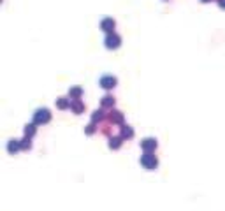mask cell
Wrapping results in <instances>:
<instances>
[{"label":"cell","instance_id":"1","mask_svg":"<svg viewBox=\"0 0 225 211\" xmlns=\"http://www.w3.org/2000/svg\"><path fill=\"white\" fill-rule=\"evenodd\" d=\"M102 84H104L105 88L114 86V77H102Z\"/></svg>","mask_w":225,"mask_h":211},{"label":"cell","instance_id":"2","mask_svg":"<svg viewBox=\"0 0 225 211\" xmlns=\"http://www.w3.org/2000/svg\"><path fill=\"white\" fill-rule=\"evenodd\" d=\"M107 46H109V48H111V46H118V37H116V35L107 37Z\"/></svg>","mask_w":225,"mask_h":211},{"label":"cell","instance_id":"3","mask_svg":"<svg viewBox=\"0 0 225 211\" xmlns=\"http://www.w3.org/2000/svg\"><path fill=\"white\" fill-rule=\"evenodd\" d=\"M102 27H104V30H111L109 27H114V21L112 20H104L102 21Z\"/></svg>","mask_w":225,"mask_h":211},{"label":"cell","instance_id":"4","mask_svg":"<svg viewBox=\"0 0 225 211\" xmlns=\"http://www.w3.org/2000/svg\"><path fill=\"white\" fill-rule=\"evenodd\" d=\"M220 6H222V7H225V0H220Z\"/></svg>","mask_w":225,"mask_h":211},{"label":"cell","instance_id":"5","mask_svg":"<svg viewBox=\"0 0 225 211\" xmlns=\"http://www.w3.org/2000/svg\"><path fill=\"white\" fill-rule=\"evenodd\" d=\"M202 2H208V0H202Z\"/></svg>","mask_w":225,"mask_h":211}]
</instances>
